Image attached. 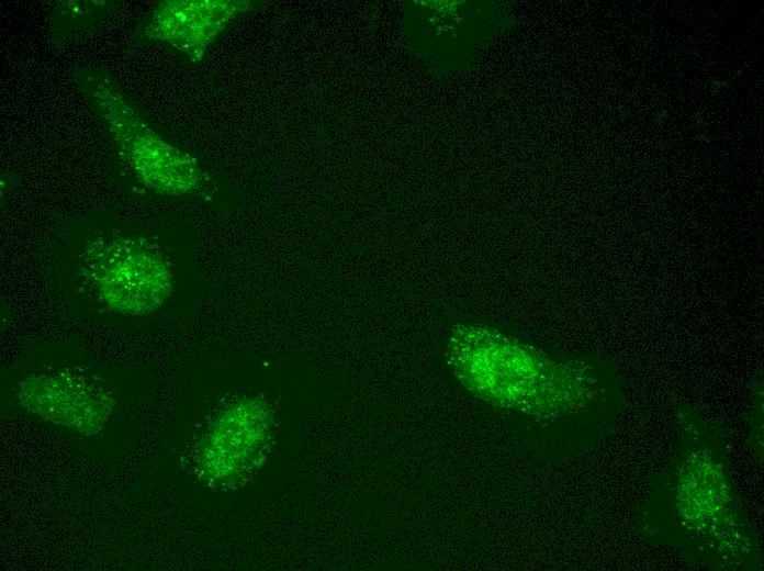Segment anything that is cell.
<instances>
[{
    "mask_svg": "<svg viewBox=\"0 0 764 571\" xmlns=\"http://www.w3.org/2000/svg\"><path fill=\"white\" fill-rule=\"evenodd\" d=\"M74 78L136 182L153 193L172 197L203 189L207 178L198 160L158 135L109 74L78 69Z\"/></svg>",
    "mask_w": 764,
    "mask_h": 571,
    "instance_id": "1",
    "label": "cell"
},
{
    "mask_svg": "<svg viewBox=\"0 0 764 571\" xmlns=\"http://www.w3.org/2000/svg\"><path fill=\"white\" fill-rule=\"evenodd\" d=\"M79 277L104 306L123 315H147L167 301L173 287L171 265L148 239L124 232L88 238L79 255Z\"/></svg>",
    "mask_w": 764,
    "mask_h": 571,
    "instance_id": "2",
    "label": "cell"
},
{
    "mask_svg": "<svg viewBox=\"0 0 764 571\" xmlns=\"http://www.w3.org/2000/svg\"><path fill=\"white\" fill-rule=\"evenodd\" d=\"M18 401L43 418L90 434L110 415L114 400L96 379L78 373H42L22 380Z\"/></svg>",
    "mask_w": 764,
    "mask_h": 571,
    "instance_id": "3",
    "label": "cell"
},
{
    "mask_svg": "<svg viewBox=\"0 0 764 571\" xmlns=\"http://www.w3.org/2000/svg\"><path fill=\"white\" fill-rule=\"evenodd\" d=\"M251 7L244 0H166L147 16L142 37L200 61L218 34Z\"/></svg>",
    "mask_w": 764,
    "mask_h": 571,
    "instance_id": "4",
    "label": "cell"
},
{
    "mask_svg": "<svg viewBox=\"0 0 764 571\" xmlns=\"http://www.w3.org/2000/svg\"><path fill=\"white\" fill-rule=\"evenodd\" d=\"M268 413L263 404L256 400L240 401L228 407L216 422V427L211 434L212 439L224 441H207V446L223 445L214 450L205 451L209 464H215L214 470L227 473L237 470V464L245 461L249 451H255L258 443L263 439V432Z\"/></svg>",
    "mask_w": 764,
    "mask_h": 571,
    "instance_id": "5",
    "label": "cell"
}]
</instances>
